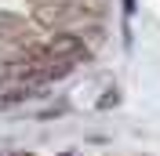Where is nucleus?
I'll use <instances>...</instances> for the list:
<instances>
[{"label":"nucleus","mask_w":160,"mask_h":156,"mask_svg":"<svg viewBox=\"0 0 160 156\" xmlns=\"http://www.w3.org/2000/svg\"><path fill=\"white\" fill-rule=\"evenodd\" d=\"M48 51L55 58H66V62H88L91 58V47L77 37V33H55L51 44H48Z\"/></svg>","instance_id":"1"}]
</instances>
